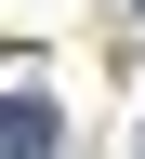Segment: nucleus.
I'll return each mask as SVG.
<instances>
[{
	"instance_id": "1",
	"label": "nucleus",
	"mask_w": 145,
	"mask_h": 159,
	"mask_svg": "<svg viewBox=\"0 0 145 159\" xmlns=\"http://www.w3.org/2000/svg\"><path fill=\"white\" fill-rule=\"evenodd\" d=\"M66 146V119L40 106V93H13V106H0V159H53Z\"/></svg>"
}]
</instances>
